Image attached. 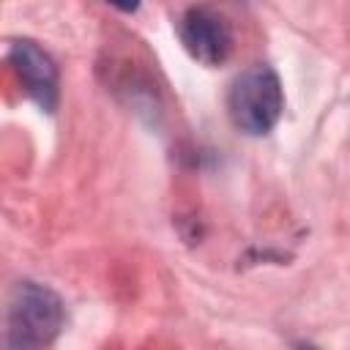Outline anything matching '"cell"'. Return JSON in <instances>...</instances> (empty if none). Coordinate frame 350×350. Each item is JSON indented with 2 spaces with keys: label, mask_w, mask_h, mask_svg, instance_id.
I'll list each match as a JSON object with an SVG mask.
<instances>
[{
  "label": "cell",
  "mask_w": 350,
  "mask_h": 350,
  "mask_svg": "<svg viewBox=\"0 0 350 350\" xmlns=\"http://www.w3.org/2000/svg\"><path fill=\"white\" fill-rule=\"evenodd\" d=\"M66 323L63 298L41 282H19L5 309V347L8 350H44Z\"/></svg>",
  "instance_id": "cell-1"
},
{
  "label": "cell",
  "mask_w": 350,
  "mask_h": 350,
  "mask_svg": "<svg viewBox=\"0 0 350 350\" xmlns=\"http://www.w3.org/2000/svg\"><path fill=\"white\" fill-rule=\"evenodd\" d=\"M282 109L284 93L279 74L271 66L254 63L232 79L227 93V112L238 131L249 137H262L279 123Z\"/></svg>",
  "instance_id": "cell-2"
},
{
  "label": "cell",
  "mask_w": 350,
  "mask_h": 350,
  "mask_svg": "<svg viewBox=\"0 0 350 350\" xmlns=\"http://www.w3.org/2000/svg\"><path fill=\"white\" fill-rule=\"evenodd\" d=\"M178 38L189 57H194L202 66H221L232 55V27L230 22L208 8V5H191L178 19Z\"/></svg>",
  "instance_id": "cell-3"
},
{
  "label": "cell",
  "mask_w": 350,
  "mask_h": 350,
  "mask_svg": "<svg viewBox=\"0 0 350 350\" xmlns=\"http://www.w3.org/2000/svg\"><path fill=\"white\" fill-rule=\"evenodd\" d=\"M8 66L22 85L25 96L36 101L44 112H55L60 96V74L49 52H44L30 38H16L8 46Z\"/></svg>",
  "instance_id": "cell-4"
},
{
  "label": "cell",
  "mask_w": 350,
  "mask_h": 350,
  "mask_svg": "<svg viewBox=\"0 0 350 350\" xmlns=\"http://www.w3.org/2000/svg\"><path fill=\"white\" fill-rule=\"evenodd\" d=\"M295 350H317V347H312V345H306V342H301V345H295Z\"/></svg>",
  "instance_id": "cell-5"
}]
</instances>
